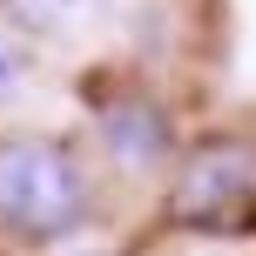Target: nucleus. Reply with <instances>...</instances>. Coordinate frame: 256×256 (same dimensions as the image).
I'll return each instance as SVG.
<instances>
[{
    "label": "nucleus",
    "mask_w": 256,
    "mask_h": 256,
    "mask_svg": "<svg viewBox=\"0 0 256 256\" xmlns=\"http://www.w3.org/2000/svg\"><path fill=\"white\" fill-rule=\"evenodd\" d=\"M94 216L81 155L54 135H0V230L14 243H61Z\"/></svg>",
    "instance_id": "obj_1"
},
{
    "label": "nucleus",
    "mask_w": 256,
    "mask_h": 256,
    "mask_svg": "<svg viewBox=\"0 0 256 256\" xmlns=\"http://www.w3.org/2000/svg\"><path fill=\"white\" fill-rule=\"evenodd\" d=\"M168 222L196 236H256V148L202 142L168 189Z\"/></svg>",
    "instance_id": "obj_2"
},
{
    "label": "nucleus",
    "mask_w": 256,
    "mask_h": 256,
    "mask_svg": "<svg viewBox=\"0 0 256 256\" xmlns=\"http://www.w3.org/2000/svg\"><path fill=\"white\" fill-rule=\"evenodd\" d=\"M102 142L122 155V162H155V155L168 148V115L155 102H142V94L108 102L102 108Z\"/></svg>",
    "instance_id": "obj_3"
},
{
    "label": "nucleus",
    "mask_w": 256,
    "mask_h": 256,
    "mask_svg": "<svg viewBox=\"0 0 256 256\" xmlns=\"http://www.w3.org/2000/svg\"><path fill=\"white\" fill-rule=\"evenodd\" d=\"M102 7L108 0H0V14H7L14 27H27V34H74V27H88Z\"/></svg>",
    "instance_id": "obj_4"
},
{
    "label": "nucleus",
    "mask_w": 256,
    "mask_h": 256,
    "mask_svg": "<svg viewBox=\"0 0 256 256\" xmlns=\"http://www.w3.org/2000/svg\"><path fill=\"white\" fill-rule=\"evenodd\" d=\"M20 88H27V48H20V34H14V20L0 14V108Z\"/></svg>",
    "instance_id": "obj_5"
}]
</instances>
